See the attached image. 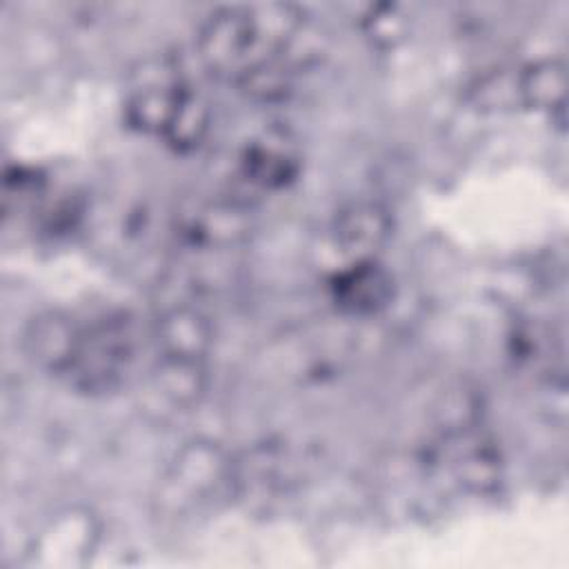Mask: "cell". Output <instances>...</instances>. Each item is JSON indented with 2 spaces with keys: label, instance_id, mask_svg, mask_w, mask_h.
Returning a JSON list of instances; mask_svg holds the SVG:
<instances>
[{
  "label": "cell",
  "instance_id": "1",
  "mask_svg": "<svg viewBox=\"0 0 569 569\" xmlns=\"http://www.w3.org/2000/svg\"><path fill=\"white\" fill-rule=\"evenodd\" d=\"M305 31V11L289 2L224 7L198 33V56L216 78L240 84L253 71L282 58Z\"/></svg>",
  "mask_w": 569,
  "mask_h": 569
},
{
  "label": "cell",
  "instance_id": "2",
  "mask_svg": "<svg viewBox=\"0 0 569 569\" xmlns=\"http://www.w3.org/2000/svg\"><path fill=\"white\" fill-rule=\"evenodd\" d=\"M138 356V333L127 313H107L80 327L62 378L80 393L107 396L124 387Z\"/></svg>",
  "mask_w": 569,
  "mask_h": 569
},
{
  "label": "cell",
  "instance_id": "3",
  "mask_svg": "<svg viewBox=\"0 0 569 569\" xmlns=\"http://www.w3.org/2000/svg\"><path fill=\"white\" fill-rule=\"evenodd\" d=\"M189 87L173 60H147L131 76L124 98V120L142 133L162 138Z\"/></svg>",
  "mask_w": 569,
  "mask_h": 569
},
{
  "label": "cell",
  "instance_id": "4",
  "mask_svg": "<svg viewBox=\"0 0 569 569\" xmlns=\"http://www.w3.org/2000/svg\"><path fill=\"white\" fill-rule=\"evenodd\" d=\"M176 236L191 249L224 251L249 236L244 207L222 198H187L173 213Z\"/></svg>",
  "mask_w": 569,
  "mask_h": 569
},
{
  "label": "cell",
  "instance_id": "5",
  "mask_svg": "<svg viewBox=\"0 0 569 569\" xmlns=\"http://www.w3.org/2000/svg\"><path fill=\"white\" fill-rule=\"evenodd\" d=\"M240 173L260 189H282L300 171V151L282 129H269L249 140L240 153Z\"/></svg>",
  "mask_w": 569,
  "mask_h": 569
},
{
  "label": "cell",
  "instance_id": "6",
  "mask_svg": "<svg viewBox=\"0 0 569 569\" xmlns=\"http://www.w3.org/2000/svg\"><path fill=\"white\" fill-rule=\"evenodd\" d=\"M329 289L336 307L351 316L378 313L393 298V280L376 258L347 262L333 273Z\"/></svg>",
  "mask_w": 569,
  "mask_h": 569
},
{
  "label": "cell",
  "instance_id": "7",
  "mask_svg": "<svg viewBox=\"0 0 569 569\" xmlns=\"http://www.w3.org/2000/svg\"><path fill=\"white\" fill-rule=\"evenodd\" d=\"M151 333L158 356L187 360H204L213 338L209 318L187 302L162 309Z\"/></svg>",
  "mask_w": 569,
  "mask_h": 569
},
{
  "label": "cell",
  "instance_id": "8",
  "mask_svg": "<svg viewBox=\"0 0 569 569\" xmlns=\"http://www.w3.org/2000/svg\"><path fill=\"white\" fill-rule=\"evenodd\" d=\"M391 233V218L376 202H351L333 220V238L347 262L373 260Z\"/></svg>",
  "mask_w": 569,
  "mask_h": 569
},
{
  "label": "cell",
  "instance_id": "9",
  "mask_svg": "<svg viewBox=\"0 0 569 569\" xmlns=\"http://www.w3.org/2000/svg\"><path fill=\"white\" fill-rule=\"evenodd\" d=\"M80 327L60 311H44L36 316L22 336V347L31 365L53 376L67 371Z\"/></svg>",
  "mask_w": 569,
  "mask_h": 569
},
{
  "label": "cell",
  "instance_id": "10",
  "mask_svg": "<svg viewBox=\"0 0 569 569\" xmlns=\"http://www.w3.org/2000/svg\"><path fill=\"white\" fill-rule=\"evenodd\" d=\"M171 480L176 487L189 491V498H204L236 478L231 462L218 447L211 442H191L178 453Z\"/></svg>",
  "mask_w": 569,
  "mask_h": 569
},
{
  "label": "cell",
  "instance_id": "11",
  "mask_svg": "<svg viewBox=\"0 0 569 569\" xmlns=\"http://www.w3.org/2000/svg\"><path fill=\"white\" fill-rule=\"evenodd\" d=\"M567 71L560 60H538L516 71L518 104L536 111H565Z\"/></svg>",
  "mask_w": 569,
  "mask_h": 569
},
{
  "label": "cell",
  "instance_id": "12",
  "mask_svg": "<svg viewBox=\"0 0 569 569\" xmlns=\"http://www.w3.org/2000/svg\"><path fill=\"white\" fill-rule=\"evenodd\" d=\"M204 382V360L158 356L151 369V389L180 409L198 402Z\"/></svg>",
  "mask_w": 569,
  "mask_h": 569
},
{
  "label": "cell",
  "instance_id": "13",
  "mask_svg": "<svg viewBox=\"0 0 569 569\" xmlns=\"http://www.w3.org/2000/svg\"><path fill=\"white\" fill-rule=\"evenodd\" d=\"M207 129H209V104L193 87H189L162 140L176 151H189L202 142V138L207 136Z\"/></svg>",
  "mask_w": 569,
  "mask_h": 569
},
{
  "label": "cell",
  "instance_id": "14",
  "mask_svg": "<svg viewBox=\"0 0 569 569\" xmlns=\"http://www.w3.org/2000/svg\"><path fill=\"white\" fill-rule=\"evenodd\" d=\"M362 27L376 44L391 47L405 36L407 20L396 4H376L365 13Z\"/></svg>",
  "mask_w": 569,
  "mask_h": 569
}]
</instances>
